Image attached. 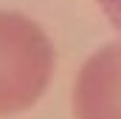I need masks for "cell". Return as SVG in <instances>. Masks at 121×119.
<instances>
[{
	"instance_id": "cell-1",
	"label": "cell",
	"mask_w": 121,
	"mask_h": 119,
	"mask_svg": "<svg viewBox=\"0 0 121 119\" xmlns=\"http://www.w3.org/2000/svg\"><path fill=\"white\" fill-rule=\"evenodd\" d=\"M56 54L31 17L0 9V116L34 108L54 77Z\"/></svg>"
},
{
	"instance_id": "cell-2",
	"label": "cell",
	"mask_w": 121,
	"mask_h": 119,
	"mask_svg": "<svg viewBox=\"0 0 121 119\" xmlns=\"http://www.w3.org/2000/svg\"><path fill=\"white\" fill-rule=\"evenodd\" d=\"M76 119H121V43L87 57L73 85Z\"/></svg>"
},
{
	"instance_id": "cell-3",
	"label": "cell",
	"mask_w": 121,
	"mask_h": 119,
	"mask_svg": "<svg viewBox=\"0 0 121 119\" xmlns=\"http://www.w3.org/2000/svg\"><path fill=\"white\" fill-rule=\"evenodd\" d=\"M99 6H101L104 17L110 20V26L121 31V0H99Z\"/></svg>"
}]
</instances>
